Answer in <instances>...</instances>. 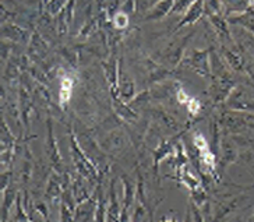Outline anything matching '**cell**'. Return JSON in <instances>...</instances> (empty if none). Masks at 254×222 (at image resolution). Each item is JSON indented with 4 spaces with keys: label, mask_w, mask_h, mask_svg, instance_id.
Segmentation results:
<instances>
[{
    "label": "cell",
    "mask_w": 254,
    "mask_h": 222,
    "mask_svg": "<svg viewBox=\"0 0 254 222\" xmlns=\"http://www.w3.org/2000/svg\"><path fill=\"white\" fill-rule=\"evenodd\" d=\"M70 152H71V159H73V165L77 173L84 179H87L90 183H94V182L99 183L101 172L95 166V163L92 162V159H90L88 155L82 151L74 133H70Z\"/></svg>",
    "instance_id": "cell-1"
},
{
    "label": "cell",
    "mask_w": 254,
    "mask_h": 222,
    "mask_svg": "<svg viewBox=\"0 0 254 222\" xmlns=\"http://www.w3.org/2000/svg\"><path fill=\"white\" fill-rule=\"evenodd\" d=\"M225 105L231 111L249 112V113L254 112V98L242 85H236L232 89V92L225 101Z\"/></svg>",
    "instance_id": "cell-2"
},
{
    "label": "cell",
    "mask_w": 254,
    "mask_h": 222,
    "mask_svg": "<svg viewBox=\"0 0 254 222\" xmlns=\"http://www.w3.org/2000/svg\"><path fill=\"white\" fill-rule=\"evenodd\" d=\"M189 129V127H187ZM187 129H185L182 133L179 134H173L171 139H165L159 143L154 151H152V169H154V176L158 178V172H159V163L164 161L166 156L173 155L175 154V149H176V146L180 143V139L182 136L186 133Z\"/></svg>",
    "instance_id": "cell-3"
},
{
    "label": "cell",
    "mask_w": 254,
    "mask_h": 222,
    "mask_svg": "<svg viewBox=\"0 0 254 222\" xmlns=\"http://www.w3.org/2000/svg\"><path fill=\"white\" fill-rule=\"evenodd\" d=\"M189 67L200 77H211V51L193 49L189 58Z\"/></svg>",
    "instance_id": "cell-4"
},
{
    "label": "cell",
    "mask_w": 254,
    "mask_h": 222,
    "mask_svg": "<svg viewBox=\"0 0 254 222\" xmlns=\"http://www.w3.org/2000/svg\"><path fill=\"white\" fill-rule=\"evenodd\" d=\"M46 126H48V134H46V155L49 158L51 165L55 168V172L63 175L66 172H63V162H62L59 147H58V143H56V137H55V133H53V125L51 119H48Z\"/></svg>",
    "instance_id": "cell-5"
},
{
    "label": "cell",
    "mask_w": 254,
    "mask_h": 222,
    "mask_svg": "<svg viewBox=\"0 0 254 222\" xmlns=\"http://www.w3.org/2000/svg\"><path fill=\"white\" fill-rule=\"evenodd\" d=\"M98 210V192L95 187V192L88 200L82 201L77 204L74 210V221L75 222H94Z\"/></svg>",
    "instance_id": "cell-6"
},
{
    "label": "cell",
    "mask_w": 254,
    "mask_h": 222,
    "mask_svg": "<svg viewBox=\"0 0 254 222\" xmlns=\"http://www.w3.org/2000/svg\"><path fill=\"white\" fill-rule=\"evenodd\" d=\"M134 81L130 77V74L122 66V59L119 60V75H118V94L119 98L128 104L134 98Z\"/></svg>",
    "instance_id": "cell-7"
},
{
    "label": "cell",
    "mask_w": 254,
    "mask_h": 222,
    "mask_svg": "<svg viewBox=\"0 0 254 222\" xmlns=\"http://www.w3.org/2000/svg\"><path fill=\"white\" fill-rule=\"evenodd\" d=\"M122 215V200L118 197L116 182L111 180L109 194H108V206H106V222H119Z\"/></svg>",
    "instance_id": "cell-8"
},
{
    "label": "cell",
    "mask_w": 254,
    "mask_h": 222,
    "mask_svg": "<svg viewBox=\"0 0 254 222\" xmlns=\"http://www.w3.org/2000/svg\"><path fill=\"white\" fill-rule=\"evenodd\" d=\"M90 183L87 179H84L82 176H80L78 173H75L74 176L71 178V193H73V197H74L75 204H80L82 201L88 200L91 196H92V192L88 187Z\"/></svg>",
    "instance_id": "cell-9"
},
{
    "label": "cell",
    "mask_w": 254,
    "mask_h": 222,
    "mask_svg": "<svg viewBox=\"0 0 254 222\" xmlns=\"http://www.w3.org/2000/svg\"><path fill=\"white\" fill-rule=\"evenodd\" d=\"M1 38L8 39L11 42H21V44L28 42V39L31 41L30 34L27 32V30H24L15 24H3L1 25Z\"/></svg>",
    "instance_id": "cell-10"
},
{
    "label": "cell",
    "mask_w": 254,
    "mask_h": 222,
    "mask_svg": "<svg viewBox=\"0 0 254 222\" xmlns=\"http://www.w3.org/2000/svg\"><path fill=\"white\" fill-rule=\"evenodd\" d=\"M204 14V1L202 0H197V1H193V4L190 6V8L186 11L185 17L182 18V21H179V24L176 25L175 30H180L182 27H186V25H191L197 22Z\"/></svg>",
    "instance_id": "cell-11"
},
{
    "label": "cell",
    "mask_w": 254,
    "mask_h": 222,
    "mask_svg": "<svg viewBox=\"0 0 254 222\" xmlns=\"http://www.w3.org/2000/svg\"><path fill=\"white\" fill-rule=\"evenodd\" d=\"M173 7V1H168V0H162V1H157L155 6L151 8L147 14L144 15L145 21H155V20H162L164 17L171 14Z\"/></svg>",
    "instance_id": "cell-12"
},
{
    "label": "cell",
    "mask_w": 254,
    "mask_h": 222,
    "mask_svg": "<svg viewBox=\"0 0 254 222\" xmlns=\"http://www.w3.org/2000/svg\"><path fill=\"white\" fill-rule=\"evenodd\" d=\"M28 53L31 58H34L35 60L44 59L48 53V45L44 38L41 37L39 34H32L30 41V46H28Z\"/></svg>",
    "instance_id": "cell-13"
},
{
    "label": "cell",
    "mask_w": 254,
    "mask_h": 222,
    "mask_svg": "<svg viewBox=\"0 0 254 222\" xmlns=\"http://www.w3.org/2000/svg\"><path fill=\"white\" fill-rule=\"evenodd\" d=\"M228 21L231 22V24H240L246 30L252 31L254 34V8L250 7L247 11L242 13V14L231 15V17H228Z\"/></svg>",
    "instance_id": "cell-14"
},
{
    "label": "cell",
    "mask_w": 254,
    "mask_h": 222,
    "mask_svg": "<svg viewBox=\"0 0 254 222\" xmlns=\"http://www.w3.org/2000/svg\"><path fill=\"white\" fill-rule=\"evenodd\" d=\"M113 105H115V111L119 115L120 118L125 119L127 122H135L138 119V115L133 111V108H130L128 105L125 104L119 96L113 98Z\"/></svg>",
    "instance_id": "cell-15"
},
{
    "label": "cell",
    "mask_w": 254,
    "mask_h": 222,
    "mask_svg": "<svg viewBox=\"0 0 254 222\" xmlns=\"http://www.w3.org/2000/svg\"><path fill=\"white\" fill-rule=\"evenodd\" d=\"M222 53H224V58L226 60V63L235 70V72H242L245 69V60L243 56L236 51H231L228 49L226 46H222Z\"/></svg>",
    "instance_id": "cell-16"
},
{
    "label": "cell",
    "mask_w": 254,
    "mask_h": 222,
    "mask_svg": "<svg viewBox=\"0 0 254 222\" xmlns=\"http://www.w3.org/2000/svg\"><path fill=\"white\" fill-rule=\"evenodd\" d=\"M123 147H125V139L120 133H112L105 140L104 148L109 152H116Z\"/></svg>",
    "instance_id": "cell-17"
},
{
    "label": "cell",
    "mask_w": 254,
    "mask_h": 222,
    "mask_svg": "<svg viewBox=\"0 0 254 222\" xmlns=\"http://www.w3.org/2000/svg\"><path fill=\"white\" fill-rule=\"evenodd\" d=\"M97 192H98V210L97 215H95V221L94 222H106V206L108 203L104 200V193H102V186L101 182L97 185Z\"/></svg>",
    "instance_id": "cell-18"
},
{
    "label": "cell",
    "mask_w": 254,
    "mask_h": 222,
    "mask_svg": "<svg viewBox=\"0 0 254 222\" xmlns=\"http://www.w3.org/2000/svg\"><path fill=\"white\" fill-rule=\"evenodd\" d=\"M15 139L13 137V134L8 129L7 123L1 120V152L3 151H7L14 147Z\"/></svg>",
    "instance_id": "cell-19"
},
{
    "label": "cell",
    "mask_w": 254,
    "mask_h": 222,
    "mask_svg": "<svg viewBox=\"0 0 254 222\" xmlns=\"http://www.w3.org/2000/svg\"><path fill=\"white\" fill-rule=\"evenodd\" d=\"M45 3V11L49 15H56L62 13V10L66 7L67 1H44Z\"/></svg>",
    "instance_id": "cell-20"
},
{
    "label": "cell",
    "mask_w": 254,
    "mask_h": 222,
    "mask_svg": "<svg viewBox=\"0 0 254 222\" xmlns=\"http://www.w3.org/2000/svg\"><path fill=\"white\" fill-rule=\"evenodd\" d=\"M60 222H75L74 210L66 206L64 203H60Z\"/></svg>",
    "instance_id": "cell-21"
},
{
    "label": "cell",
    "mask_w": 254,
    "mask_h": 222,
    "mask_svg": "<svg viewBox=\"0 0 254 222\" xmlns=\"http://www.w3.org/2000/svg\"><path fill=\"white\" fill-rule=\"evenodd\" d=\"M193 4V1H173V7L171 14H180V13H185L190 8V6Z\"/></svg>",
    "instance_id": "cell-22"
},
{
    "label": "cell",
    "mask_w": 254,
    "mask_h": 222,
    "mask_svg": "<svg viewBox=\"0 0 254 222\" xmlns=\"http://www.w3.org/2000/svg\"><path fill=\"white\" fill-rule=\"evenodd\" d=\"M190 207H191V213H193V221L194 222H207L205 221V217H204V214L201 213V210L198 207H195L194 204L191 203V200H190V204H189Z\"/></svg>",
    "instance_id": "cell-23"
},
{
    "label": "cell",
    "mask_w": 254,
    "mask_h": 222,
    "mask_svg": "<svg viewBox=\"0 0 254 222\" xmlns=\"http://www.w3.org/2000/svg\"><path fill=\"white\" fill-rule=\"evenodd\" d=\"M185 222H194L193 221V213H191V207L189 206L186 211V218H185Z\"/></svg>",
    "instance_id": "cell-24"
},
{
    "label": "cell",
    "mask_w": 254,
    "mask_h": 222,
    "mask_svg": "<svg viewBox=\"0 0 254 222\" xmlns=\"http://www.w3.org/2000/svg\"><path fill=\"white\" fill-rule=\"evenodd\" d=\"M159 222H179V221H178L176 218H173V217L172 218H171V217H162Z\"/></svg>",
    "instance_id": "cell-25"
}]
</instances>
